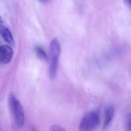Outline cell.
Returning a JSON list of instances; mask_svg holds the SVG:
<instances>
[{
  "instance_id": "obj_6",
  "label": "cell",
  "mask_w": 131,
  "mask_h": 131,
  "mask_svg": "<svg viewBox=\"0 0 131 131\" xmlns=\"http://www.w3.org/2000/svg\"><path fill=\"white\" fill-rule=\"evenodd\" d=\"M115 115V108L113 106H110L106 109L104 114V128H106L110 124Z\"/></svg>"
},
{
  "instance_id": "obj_12",
  "label": "cell",
  "mask_w": 131,
  "mask_h": 131,
  "mask_svg": "<svg viewBox=\"0 0 131 131\" xmlns=\"http://www.w3.org/2000/svg\"><path fill=\"white\" fill-rule=\"evenodd\" d=\"M40 1H44V0H40Z\"/></svg>"
},
{
  "instance_id": "obj_2",
  "label": "cell",
  "mask_w": 131,
  "mask_h": 131,
  "mask_svg": "<svg viewBox=\"0 0 131 131\" xmlns=\"http://www.w3.org/2000/svg\"><path fill=\"white\" fill-rule=\"evenodd\" d=\"M100 115L98 110H93L88 113L81 120L79 125V130L83 131L93 130L100 124Z\"/></svg>"
},
{
  "instance_id": "obj_7",
  "label": "cell",
  "mask_w": 131,
  "mask_h": 131,
  "mask_svg": "<svg viewBox=\"0 0 131 131\" xmlns=\"http://www.w3.org/2000/svg\"><path fill=\"white\" fill-rule=\"evenodd\" d=\"M35 51L37 56L40 58L42 59V60H45V61H47L48 60V56L46 54V52L43 51V49L41 48L40 47H37L35 48Z\"/></svg>"
},
{
  "instance_id": "obj_5",
  "label": "cell",
  "mask_w": 131,
  "mask_h": 131,
  "mask_svg": "<svg viewBox=\"0 0 131 131\" xmlns=\"http://www.w3.org/2000/svg\"><path fill=\"white\" fill-rule=\"evenodd\" d=\"M0 35L8 44L11 45V46L14 44V38L10 31L1 24H0Z\"/></svg>"
},
{
  "instance_id": "obj_10",
  "label": "cell",
  "mask_w": 131,
  "mask_h": 131,
  "mask_svg": "<svg viewBox=\"0 0 131 131\" xmlns=\"http://www.w3.org/2000/svg\"><path fill=\"white\" fill-rule=\"evenodd\" d=\"M124 2L125 3V4H126V5H127L128 6L130 7V0H124Z\"/></svg>"
},
{
  "instance_id": "obj_3",
  "label": "cell",
  "mask_w": 131,
  "mask_h": 131,
  "mask_svg": "<svg viewBox=\"0 0 131 131\" xmlns=\"http://www.w3.org/2000/svg\"><path fill=\"white\" fill-rule=\"evenodd\" d=\"M9 104L17 125L22 127L24 124V113L21 104L14 94L9 97Z\"/></svg>"
},
{
  "instance_id": "obj_11",
  "label": "cell",
  "mask_w": 131,
  "mask_h": 131,
  "mask_svg": "<svg viewBox=\"0 0 131 131\" xmlns=\"http://www.w3.org/2000/svg\"><path fill=\"white\" fill-rule=\"evenodd\" d=\"M3 20H2V18H1V17L0 16V23H2Z\"/></svg>"
},
{
  "instance_id": "obj_1",
  "label": "cell",
  "mask_w": 131,
  "mask_h": 131,
  "mask_svg": "<svg viewBox=\"0 0 131 131\" xmlns=\"http://www.w3.org/2000/svg\"><path fill=\"white\" fill-rule=\"evenodd\" d=\"M61 53V45L57 38L52 40L50 44L49 49V77L51 80L54 79L58 72V61Z\"/></svg>"
},
{
  "instance_id": "obj_4",
  "label": "cell",
  "mask_w": 131,
  "mask_h": 131,
  "mask_svg": "<svg viewBox=\"0 0 131 131\" xmlns=\"http://www.w3.org/2000/svg\"><path fill=\"white\" fill-rule=\"evenodd\" d=\"M13 56V50L8 45L0 46V63L8 64L10 62Z\"/></svg>"
},
{
  "instance_id": "obj_8",
  "label": "cell",
  "mask_w": 131,
  "mask_h": 131,
  "mask_svg": "<svg viewBox=\"0 0 131 131\" xmlns=\"http://www.w3.org/2000/svg\"><path fill=\"white\" fill-rule=\"evenodd\" d=\"M125 128L126 130L128 131L131 130V118H130V114L129 113L126 115L125 117Z\"/></svg>"
},
{
  "instance_id": "obj_9",
  "label": "cell",
  "mask_w": 131,
  "mask_h": 131,
  "mask_svg": "<svg viewBox=\"0 0 131 131\" xmlns=\"http://www.w3.org/2000/svg\"><path fill=\"white\" fill-rule=\"evenodd\" d=\"M49 130L51 131H63V130H65V129H64L63 127H61V126H60V125H51Z\"/></svg>"
}]
</instances>
